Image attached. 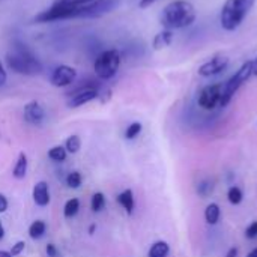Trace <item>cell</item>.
<instances>
[{
	"label": "cell",
	"mask_w": 257,
	"mask_h": 257,
	"mask_svg": "<svg viewBox=\"0 0 257 257\" xmlns=\"http://www.w3.org/2000/svg\"><path fill=\"white\" fill-rule=\"evenodd\" d=\"M6 65L11 71L21 75H36L42 71V65L36 56L21 42H15L9 48L6 54Z\"/></svg>",
	"instance_id": "1"
},
{
	"label": "cell",
	"mask_w": 257,
	"mask_h": 257,
	"mask_svg": "<svg viewBox=\"0 0 257 257\" xmlns=\"http://www.w3.org/2000/svg\"><path fill=\"white\" fill-rule=\"evenodd\" d=\"M197 14L193 3L187 0H175L168 3L161 15V24L167 31H175V29H184L194 23Z\"/></svg>",
	"instance_id": "2"
},
{
	"label": "cell",
	"mask_w": 257,
	"mask_h": 257,
	"mask_svg": "<svg viewBox=\"0 0 257 257\" xmlns=\"http://www.w3.org/2000/svg\"><path fill=\"white\" fill-rule=\"evenodd\" d=\"M254 3L256 0H225L220 14L221 27L227 32L236 31L254 6Z\"/></svg>",
	"instance_id": "3"
},
{
	"label": "cell",
	"mask_w": 257,
	"mask_h": 257,
	"mask_svg": "<svg viewBox=\"0 0 257 257\" xmlns=\"http://www.w3.org/2000/svg\"><path fill=\"white\" fill-rule=\"evenodd\" d=\"M253 75V61H248L245 64H242V66L235 72V75L230 77L225 83V86H223V92H221V99H220V105L225 107L228 102L232 101L233 95L238 92V89L241 86Z\"/></svg>",
	"instance_id": "4"
},
{
	"label": "cell",
	"mask_w": 257,
	"mask_h": 257,
	"mask_svg": "<svg viewBox=\"0 0 257 257\" xmlns=\"http://www.w3.org/2000/svg\"><path fill=\"white\" fill-rule=\"evenodd\" d=\"M121 65V54L118 50H107L102 51L95 61V72L101 80H110L116 75Z\"/></svg>",
	"instance_id": "5"
},
{
	"label": "cell",
	"mask_w": 257,
	"mask_h": 257,
	"mask_svg": "<svg viewBox=\"0 0 257 257\" xmlns=\"http://www.w3.org/2000/svg\"><path fill=\"white\" fill-rule=\"evenodd\" d=\"M80 17V6H69L64 3H54L50 9H45L39 12L35 17L36 23H51L59 20H68V18H77Z\"/></svg>",
	"instance_id": "6"
},
{
	"label": "cell",
	"mask_w": 257,
	"mask_h": 257,
	"mask_svg": "<svg viewBox=\"0 0 257 257\" xmlns=\"http://www.w3.org/2000/svg\"><path fill=\"white\" fill-rule=\"evenodd\" d=\"M98 84H95L94 81L80 86L77 91H74L72 94H69V101H68V107L71 108H77L80 105H84L91 101H94L95 98H98Z\"/></svg>",
	"instance_id": "7"
},
{
	"label": "cell",
	"mask_w": 257,
	"mask_h": 257,
	"mask_svg": "<svg viewBox=\"0 0 257 257\" xmlns=\"http://www.w3.org/2000/svg\"><path fill=\"white\" fill-rule=\"evenodd\" d=\"M119 0H94V2L80 6V17L81 18H98L104 14L113 11L118 6Z\"/></svg>",
	"instance_id": "8"
},
{
	"label": "cell",
	"mask_w": 257,
	"mask_h": 257,
	"mask_svg": "<svg viewBox=\"0 0 257 257\" xmlns=\"http://www.w3.org/2000/svg\"><path fill=\"white\" fill-rule=\"evenodd\" d=\"M221 92H223V86L221 84H209L206 88H203L198 94L197 102L198 105L205 108V110H212L220 104L221 99Z\"/></svg>",
	"instance_id": "9"
},
{
	"label": "cell",
	"mask_w": 257,
	"mask_h": 257,
	"mask_svg": "<svg viewBox=\"0 0 257 257\" xmlns=\"http://www.w3.org/2000/svg\"><path fill=\"white\" fill-rule=\"evenodd\" d=\"M227 65H228V57L224 54H217L198 68V75H202V77L217 75V74L223 72L227 68Z\"/></svg>",
	"instance_id": "10"
},
{
	"label": "cell",
	"mask_w": 257,
	"mask_h": 257,
	"mask_svg": "<svg viewBox=\"0 0 257 257\" xmlns=\"http://www.w3.org/2000/svg\"><path fill=\"white\" fill-rule=\"evenodd\" d=\"M75 77H77V71L74 68L61 65L51 74V84L56 86V88H65V86H69L71 83H74Z\"/></svg>",
	"instance_id": "11"
},
{
	"label": "cell",
	"mask_w": 257,
	"mask_h": 257,
	"mask_svg": "<svg viewBox=\"0 0 257 257\" xmlns=\"http://www.w3.org/2000/svg\"><path fill=\"white\" fill-rule=\"evenodd\" d=\"M24 121L31 125H42L45 121V110L38 101H31L24 107Z\"/></svg>",
	"instance_id": "12"
},
{
	"label": "cell",
	"mask_w": 257,
	"mask_h": 257,
	"mask_svg": "<svg viewBox=\"0 0 257 257\" xmlns=\"http://www.w3.org/2000/svg\"><path fill=\"white\" fill-rule=\"evenodd\" d=\"M33 200L38 206H47L50 203V191L45 181H41L33 187Z\"/></svg>",
	"instance_id": "13"
},
{
	"label": "cell",
	"mask_w": 257,
	"mask_h": 257,
	"mask_svg": "<svg viewBox=\"0 0 257 257\" xmlns=\"http://www.w3.org/2000/svg\"><path fill=\"white\" fill-rule=\"evenodd\" d=\"M118 203L125 209V212H127L128 215H131L132 211H134V206H135L132 191H131V190H125V191H122V193L118 195Z\"/></svg>",
	"instance_id": "14"
},
{
	"label": "cell",
	"mask_w": 257,
	"mask_h": 257,
	"mask_svg": "<svg viewBox=\"0 0 257 257\" xmlns=\"http://www.w3.org/2000/svg\"><path fill=\"white\" fill-rule=\"evenodd\" d=\"M27 165H29V161H27V155L24 152H20L18 154V160L14 165V170H12V175L15 179H23L27 173Z\"/></svg>",
	"instance_id": "15"
},
{
	"label": "cell",
	"mask_w": 257,
	"mask_h": 257,
	"mask_svg": "<svg viewBox=\"0 0 257 257\" xmlns=\"http://www.w3.org/2000/svg\"><path fill=\"white\" fill-rule=\"evenodd\" d=\"M170 253V245L165 241H157L151 245L148 257H167Z\"/></svg>",
	"instance_id": "16"
},
{
	"label": "cell",
	"mask_w": 257,
	"mask_h": 257,
	"mask_svg": "<svg viewBox=\"0 0 257 257\" xmlns=\"http://www.w3.org/2000/svg\"><path fill=\"white\" fill-rule=\"evenodd\" d=\"M171 41H173V32L171 31H162L160 32L155 38H154V48L155 50H161V48H165L171 44Z\"/></svg>",
	"instance_id": "17"
},
{
	"label": "cell",
	"mask_w": 257,
	"mask_h": 257,
	"mask_svg": "<svg viewBox=\"0 0 257 257\" xmlns=\"http://www.w3.org/2000/svg\"><path fill=\"white\" fill-rule=\"evenodd\" d=\"M45 230H47V224L42 220H36L29 225V236L32 239H39L44 236Z\"/></svg>",
	"instance_id": "18"
},
{
	"label": "cell",
	"mask_w": 257,
	"mask_h": 257,
	"mask_svg": "<svg viewBox=\"0 0 257 257\" xmlns=\"http://www.w3.org/2000/svg\"><path fill=\"white\" fill-rule=\"evenodd\" d=\"M220 215H221V211H220V206L217 203H211L206 206L205 209V220L208 224H217L218 220H220Z\"/></svg>",
	"instance_id": "19"
},
{
	"label": "cell",
	"mask_w": 257,
	"mask_h": 257,
	"mask_svg": "<svg viewBox=\"0 0 257 257\" xmlns=\"http://www.w3.org/2000/svg\"><path fill=\"white\" fill-rule=\"evenodd\" d=\"M78 209H80V200L75 198V197L69 198L68 202L65 203V206H64V215H65V218L75 217L77 212H78Z\"/></svg>",
	"instance_id": "20"
},
{
	"label": "cell",
	"mask_w": 257,
	"mask_h": 257,
	"mask_svg": "<svg viewBox=\"0 0 257 257\" xmlns=\"http://www.w3.org/2000/svg\"><path fill=\"white\" fill-rule=\"evenodd\" d=\"M80 148H81V140H80V137L78 135H69L68 138H66V141H65V149H66V152H69V154H77L78 151H80Z\"/></svg>",
	"instance_id": "21"
},
{
	"label": "cell",
	"mask_w": 257,
	"mask_h": 257,
	"mask_svg": "<svg viewBox=\"0 0 257 257\" xmlns=\"http://www.w3.org/2000/svg\"><path fill=\"white\" fill-rule=\"evenodd\" d=\"M227 198L232 205H239L242 202V198H244L242 190L239 187H230L227 191Z\"/></svg>",
	"instance_id": "22"
},
{
	"label": "cell",
	"mask_w": 257,
	"mask_h": 257,
	"mask_svg": "<svg viewBox=\"0 0 257 257\" xmlns=\"http://www.w3.org/2000/svg\"><path fill=\"white\" fill-rule=\"evenodd\" d=\"M92 211L94 212H101L105 206V195L102 193H95L92 195V202H91Z\"/></svg>",
	"instance_id": "23"
},
{
	"label": "cell",
	"mask_w": 257,
	"mask_h": 257,
	"mask_svg": "<svg viewBox=\"0 0 257 257\" xmlns=\"http://www.w3.org/2000/svg\"><path fill=\"white\" fill-rule=\"evenodd\" d=\"M66 149L64 146H54L48 151V157L53 160V161H65L66 160Z\"/></svg>",
	"instance_id": "24"
},
{
	"label": "cell",
	"mask_w": 257,
	"mask_h": 257,
	"mask_svg": "<svg viewBox=\"0 0 257 257\" xmlns=\"http://www.w3.org/2000/svg\"><path fill=\"white\" fill-rule=\"evenodd\" d=\"M212 191H214V184L209 179H205L197 185V193H198V195H202V197L209 195Z\"/></svg>",
	"instance_id": "25"
},
{
	"label": "cell",
	"mask_w": 257,
	"mask_h": 257,
	"mask_svg": "<svg viewBox=\"0 0 257 257\" xmlns=\"http://www.w3.org/2000/svg\"><path fill=\"white\" fill-rule=\"evenodd\" d=\"M81 182H83V178L80 175V171H71V173L66 176V185L69 188L75 190V188H78L81 185Z\"/></svg>",
	"instance_id": "26"
},
{
	"label": "cell",
	"mask_w": 257,
	"mask_h": 257,
	"mask_svg": "<svg viewBox=\"0 0 257 257\" xmlns=\"http://www.w3.org/2000/svg\"><path fill=\"white\" fill-rule=\"evenodd\" d=\"M140 132H141V124H140V122H132V124L127 128L125 137H127L128 140H132V138H135Z\"/></svg>",
	"instance_id": "27"
},
{
	"label": "cell",
	"mask_w": 257,
	"mask_h": 257,
	"mask_svg": "<svg viewBox=\"0 0 257 257\" xmlns=\"http://www.w3.org/2000/svg\"><path fill=\"white\" fill-rule=\"evenodd\" d=\"M57 3H64V5H69V6H83V5H88L94 0H56Z\"/></svg>",
	"instance_id": "28"
},
{
	"label": "cell",
	"mask_w": 257,
	"mask_h": 257,
	"mask_svg": "<svg viewBox=\"0 0 257 257\" xmlns=\"http://www.w3.org/2000/svg\"><path fill=\"white\" fill-rule=\"evenodd\" d=\"M245 236H247L248 239H254V238H257V221H253V223L247 227Z\"/></svg>",
	"instance_id": "29"
},
{
	"label": "cell",
	"mask_w": 257,
	"mask_h": 257,
	"mask_svg": "<svg viewBox=\"0 0 257 257\" xmlns=\"http://www.w3.org/2000/svg\"><path fill=\"white\" fill-rule=\"evenodd\" d=\"M24 247H26V242L24 241H18L17 244H14L12 245V248H11V256H18V254H21V251L24 250Z\"/></svg>",
	"instance_id": "30"
},
{
	"label": "cell",
	"mask_w": 257,
	"mask_h": 257,
	"mask_svg": "<svg viewBox=\"0 0 257 257\" xmlns=\"http://www.w3.org/2000/svg\"><path fill=\"white\" fill-rule=\"evenodd\" d=\"M45 251H47V256L48 257H59V250H57V247L54 244H47L45 247Z\"/></svg>",
	"instance_id": "31"
},
{
	"label": "cell",
	"mask_w": 257,
	"mask_h": 257,
	"mask_svg": "<svg viewBox=\"0 0 257 257\" xmlns=\"http://www.w3.org/2000/svg\"><path fill=\"white\" fill-rule=\"evenodd\" d=\"M6 209H8V200L3 194H0V214L6 212Z\"/></svg>",
	"instance_id": "32"
},
{
	"label": "cell",
	"mask_w": 257,
	"mask_h": 257,
	"mask_svg": "<svg viewBox=\"0 0 257 257\" xmlns=\"http://www.w3.org/2000/svg\"><path fill=\"white\" fill-rule=\"evenodd\" d=\"M6 71L3 69V65L0 64V86H3L5 83H6Z\"/></svg>",
	"instance_id": "33"
},
{
	"label": "cell",
	"mask_w": 257,
	"mask_h": 257,
	"mask_svg": "<svg viewBox=\"0 0 257 257\" xmlns=\"http://www.w3.org/2000/svg\"><path fill=\"white\" fill-rule=\"evenodd\" d=\"M157 0H140V8H149L151 5H154Z\"/></svg>",
	"instance_id": "34"
},
{
	"label": "cell",
	"mask_w": 257,
	"mask_h": 257,
	"mask_svg": "<svg viewBox=\"0 0 257 257\" xmlns=\"http://www.w3.org/2000/svg\"><path fill=\"white\" fill-rule=\"evenodd\" d=\"M236 256H238V248L236 247H232L225 254V257H236Z\"/></svg>",
	"instance_id": "35"
},
{
	"label": "cell",
	"mask_w": 257,
	"mask_h": 257,
	"mask_svg": "<svg viewBox=\"0 0 257 257\" xmlns=\"http://www.w3.org/2000/svg\"><path fill=\"white\" fill-rule=\"evenodd\" d=\"M253 75H257V57L256 61H253Z\"/></svg>",
	"instance_id": "36"
},
{
	"label": "cell",
	"mask_w": 257,
	"mask_h": 257,
	"mask_svg": "<svg viewBox=\"0 0 257 257\" xmlns=\"http://www.w3.org/2000/svg\"><path fill=\"white\" fill-rule=\"evenodd\" d=\"M247 257H257V247L256 248H253L250 253H248V256Z\"/></svg>",
	"instance_id": "37"
},
{
	"label": "cell",
	"mask_w": 257,
	"mask_h": 257,
	"mask_svg": "<svg viewBox=\"0 0 257 257\" xmlns=\"http://www.w3.org/2000/svg\"><path fill=\"white\" fill-rule=\"evenodd\" d=\"M5 236V228H3V224H2V221H0V239H2Z\"/></svg>",
	"instance_id": "38"
},
{
	"label": "cell",
	"mask_w": 257,
	"mask_h": 257,
	"mask_svg": "<svg viewBox=\"0 0 257 257\" xmlns=\"http://www.w3.org/2000/svg\"><path fill=\"white\" fill-rule=\"evenodd\" d=\"M0 257H14V256H11V253L8 251H0Z\"/></svg>",
	"instance_id": "39"
},
{
	"label": "cell",
	"mask_w": 257,
	"mask_h": 257,
	"mask_svg": "<svg viewBox=\"0 0 257 257\" xmlns=\"http://www.w3.org/2000/svg\"><path fill=\"white\" fill-rule=\"evenodd\" d=\"M95 227H96L95 224H92V225L89 227V233H94V230H95Z\"/></svg>",
	"instance_id": "40"
}]
</instances>
